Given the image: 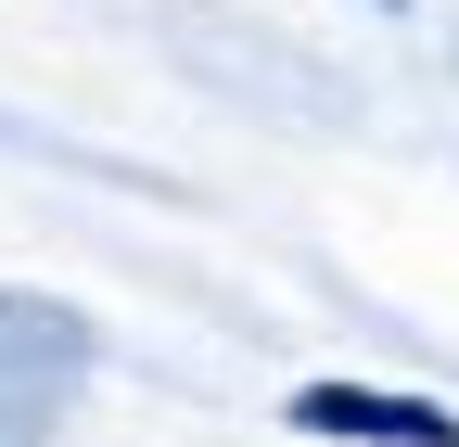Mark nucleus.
I'll return each mask as SVG.
<instances>
[{"instance_id": "1", "label": "nucleus", "mask_w": 459, "mask_h": 447, "mask_svg": "<svg viewBox=\"0 0 459 447\" xmlns=\"http://www.w3.org/2000/svg\"><path fill=\"white\" fill-rule=\"evenodd\" d=\"M77 320L39 307V294H0V447H51V409L77 383Z\"/></svg>"}, {"instance_id": "2", "label": "nucleus", "mask_w": 459, "mask_h": 447, "mask_svg": "<svg viewBox=\"0 0 459 447\" xmlns=\"http://www.w3.org/2000/svg\"><path fill=\"white\" fill-rule=\"evenodd\" d=\"M294 422L307 434H358V447H459V422L434 397H370V383H307Z\"/></svg>"}]
</instances>
